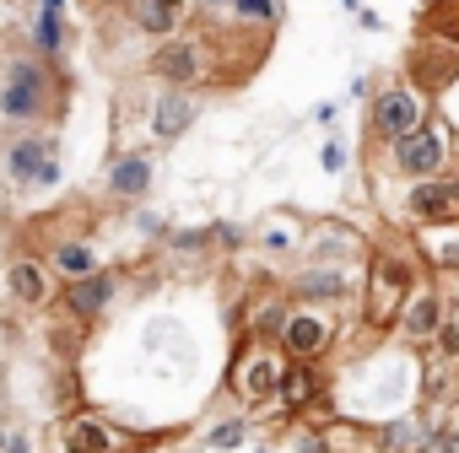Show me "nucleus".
Here are the masks:
<instances>
[{
  "mask_svg": "<svg viewBox=\"0 0 459 453\" xmlns=\"http://www.w3.org/2000/svg\"><path fill=\"white\" fill-rule=\"evenodd\" d=\"M65 103H71L65 65L44 60L33 49H17V55L0 60V124H12V130L60 124Z\"/></svg>",
  "mask_w": 459,
  "mask_h": 453,
  "instance_id": "nucleus-1",
  "label": "nucleus"
},
{
  "mask_svg": "<svg viewBox=\"0 0 459 453\" xmlns=\"http://www.w3.org/2000/svg\"><path fill=\"white\" fill-rule=\"evenodd\" d=\"M221 55H227V44H216V33L211 28H178V33H168V38H157L152 44V60H146V71L157 76V81H168V87H216V81H227V71H221Z\"/></svg>",
  "mask_w": 459,
  "mask_h": 453,
  "instance_id": "nucleus-2",
  "label": "nucleus"
},
{
  "mask_svg": "<svg viewBox=\"0 0 459 453\" xmlns=\"http://www.w3.org/2000/svg\"><path fill=\"white\" fill-rule=\"evenodd\" d=\"M362 265H368V270H362L357 313H362L368 329H389L394 313H400V303H405V292H411L416 276H427V270H421V260H416L411 244H405V249H368Z\"/></svg>",
  "mask_w": 459,
  "mask_h": 453,
  "instance_id": "nucleus-3",
  "label": "nucleus"
},
{
  "mask_svg": "<svg viewBox=\"0 0 459 453\" xmlns=\"http://www.w3.org/2000/svg\"><path fill=\"white\" fill-rule=\"evenodd\" d=\"M287 351H281V340H271V335H238V346H233V367H227V389H233V399L249 410V415H260V410H271L276 405V394H281V378H287Z\"/></svg>",
  "mask_w": 459,
  "mask_h": 453,
  "instance_id": "nucleus-4",
  "label": "nucleus"
},
{
  "mask_svg": "<svg viewBox=\"0 0 459 453\" xmlns=\"http://www.w3.org/2000/svg\"><path fill=\"white\" fill-rule=\"evenodd\" d=\"M427 119H432V92H421L411 76H389L368 92V141L373 146H389Z\"/></svg>",
  "mask_w": 459,
  "mask_h": 453,
  "instance_id": "nucleus-5",
  "label": "nucleus"
},
{
  "mask_svg": "<svg viewBox=\"0 0 459 453\" xmlns=\"http://www.w3.org/2000/svg\"><path fill=\"white\" fill-rule=\"evenodd\" d=\"M378 151H384V167H389L400 184H416V178H437V173L454 167L459 135H454L443 119H427V124H416L411 135H400V141H389V146H378Z\"/></svg>",
  "mask_w": 459,
  "mask_h": 453,
  "instance_id": "nucleus-6",
  "label": "nucleus"
},
{
  "mask_svg": "<svg viewBox=\"0 0 459 453\" xmlns=\"http://www.w3.org/2000/svg\"><path fill=\"white\" fill-rule=\"evenodd\" d=\"M448 313H454V297H448V286L427 270V276H416V286L405 292V303H400V313H394V340L400 346H411V351H427L432 340H437V329L448 324Z\"/></svg>",
  "mask_w": 459,
  "mask_h": 453,
  "instance_id": "nucleus-7",
  "label": "nucleus"
},
{
  "mask_svg": "<svg viewBox=\"0 0 459 453\" xmlns=\"http://www.w3.org/2000/svg\"><path fill=\"white\" fill-rule=\"evenodd\" d=\"M281 351L292 362H325L341 340V308H319V303H292L281 319Z\"/></svg>",
  "mask_w": 459,
  "mask_h": 453,
  "instance_id": "nucleus-8",
  "label": "nucleus"
},
{
  "mask_svg": "<svg viewBox=\"0 0 459 453\" xmlns=\"http://www.w3.org/2000/svg\"><path fill=\"white\" fill-rule=\"evenodd\" d=\"M152 437H130L92 410H65L55 426V453H146Z\"/></svg>",
  "mask_w": 459,
  "mask_h": 453,
  "instance_id": "nucleus-9",
  "label": "nucleus"
},
{
  "mask_svg": "<svg viewBox=\"0 0 459 453\" xmlns=\"http://www.w3.org/2000/svg\"><path fill=\"white\" fill-rule=\"evenodd\" d=\"M362 276L357 265H319V260H303L298 270H287V297L292 303H319V308H346L357 297Z\"/></svg>",
  "mask_w": 459,
  "mask_h": 453,
  "instance_id": "nucleus-10",
  "label": "nucleus"
},
{
  "mask_svg": "<svg viewBox=\"0 0 459 453\" xmlns=\"http://www.w3.org/2000/svg\"><path fill=\"white\" fill-rule=\"evenodd\" d=\"M200 92L195 87H168V81H157V92H152V103H146V135L157 141V146H178L189 130H195V119H200Z\"/></svg>",
  "mask_w": 459,
  "mask_h": 453,
  "instance_id": "nucleus-11",
  "label": "nucleus"
},
{
  "mask_svg": "<svg viewBox=\"0 0 459 453\" xmlns=\"http://www.w3.org/2000/svg\"><path fill=\"white\" fill-rule=\"evenodd\" d=\"M368 233H362V226L357 221H308L303 226V260H319V265H362L368 260Z\"/></svg>",
  "mask_w": 459,
  "mask_h": 453,
  "instance_id": "nucleus-12",
  "label": "nucleus"
},
{
  "mask_svg": "<svg viewBox=\"0 0 459 453\" xmlns=\"http://www.w3.org/2000/svg\"><path fill=\"white\" fill-rule=\"evenodd\" d=\"M152 184H157V151L152 146H125L103 167V194L114 205H141L152 194Z\"/></svg>",
  "mask_w": 459,
  "mask_h": 453,
  "instance_id": "nucleus-13",
  "label": "nucleus"
},
{
  "mask_svg": "<svg viewBox=\"0 0 459 453\" xmlns=\"http://www.w3.org/2000/svg\"><path fill=\"white\" fill-rule=\"evenodd\" d=\"M114 297H119V270H92V276H76V281H60V292H55V303L65 308V319L71 324H98L108 308H114Z\"/></svg>",
  "mask_w": 459,
  "mask_h": 453,
  "instance_id": "nucleus-14",
  "label": "nucleus"
},
{
  "mask_svg": "<svg viewBox=\"0 0 459 453\" xmlns=\"http://www.w3.org/2000/svg\"><path fill=\"white\" fill-rule=\"evenodd\" d=\"M55 292H60V276L49 270L44 254H12V260H6V297H12L22 313L49 308Z\"/></svg>",
  "mask_w": 459,
  "mask_h": 453,
  "instance_id": "nucleus-15",
  "label": "nucleus"
},
{
  "mask_svg": "<svg viewBox=\"0 0 459 453\" xmlns=\"http://www.w3.org/2000/svg\"><path fill=\"white\" fill-rule=\"evenodd\" d=\"M49 151H60V135H55V124L17 130L6 146H0V167H6V184H12V189H28V178L39 173V162H44Z\"/></svg>",
  "mask_w": 459,
  "mask_h": 453,
  "instance_id": "nucleus-16",
  "label": "nucleus"
},
{
  "mask_svg": "<svg viewBox=\"0 0 459 453\" xmlns=\"http://www.w3.org/2000/svg\"><path fill=\"white\" fill-rule=\"evenodd\" d=\"M411 249H416L421 270H432V276H459V216L411 226Z\"/></svg>",
  "mask_w": 459,
  "mask_h": 453,
  "instance_id": "nucleus-17",
  "label": "nucleus"
},
{
  "mask_svg": "<svg viewBox=\"0 0 459 453\" xmlns=\"http://www.w3.org/2000/svg\"><path fill=\"white\" fill-rule=\"evenodd\" d=\"M389 216H400L405 226H421V221L459 216V210H454L448 184H443V173H437V178H416V184H405V189H400V200L389 205Z\"/></svg>",
  "mask_w": 459,
  "mask_h": 453,
  "instance_id": "nucleus-18",
  "label": "nucleus"
},
{
  "mask_svg": "<svg viewBox=\"0 0 459 453\" xmlns=\"http://www.w3.org/2000/svg\"><path fill=\"white\" fill-rule=\"evenodd\" d=\"M454 76H459V44H454V38H427V44L411 49V81H416L421 92L437 98Z\"/></svg>",
  "mask_w": 459,
  "mask_h": 453,
  "instance_id": "nucleus-19",
  "label": "nucleus"
},
{
  "mask_svg": "<svg viewBox=\"0 0 459 453\" xmlns=\"http://www.w3.org/2000/svg\"><path fill=\"white\" fill-rule=\"evenodd\" d=\"M189 22H195V0H130V28L152 44L189 28Z\"/></svg>",
  "mask_w": 459,
  "mask_h": 453,
  "instance_id": "nucleus-20",
  "label": "nucleus"
},
{
  "mask_svg": "<svg viewBox=\"0 0 459 453\" xmlns=\"http://www.w3.org/2000/svg\"><path fill=\"white\" fill-rule=\"evenodd\" d=\"M303 216L298 210H271L255 233H249V244L265 254V260H298V249H303Z\"/></svg>",
  "mask_w": 459,
  "mask_h": 453,
  "instance_id": "nucleus-21",
  "label": "nucleus"
},
{
  "mask_svg": "<svg viewBox=\"0 0 459 453\" xmlns=\"http://www.w3.org/2000/svg\"><path fill=\"white\" fill-rule=\"evenodd\" d=\"M432 421L421 415V410H405V415H394V421H384V426H373L368 437L384 448V453H427L432 448Z\"/></svg>",
  "mask_w": 459,
  "mask_h": 453,
  "instance_id": "nucleus-22",
  "label": "nucleus"
},
{
  "mask_svg": "<svg viewBox=\"0 0 459 453\" xmlns=\"http://www.w3.org/2000/svg\"><path fill=\"white\" fill-rule=\"evenodd\" d=\"M28 49L44 55V60H55V65H65V55H71V17L39 6V12L28 17Z\"/></svg>",
  "mask_w": 459,
  "mask_h": 453,
  "instance_id": "nucleus-23",
  "label": "nucleus"
},
{
  "mask_svg": "<svg viewBox=\"0 0 459 453\" xmlns=\"http://www.w3.org/2000/svg\"><path fill=\"white\" fill-rule=\"evenodd\" d=\"M276 405L287 415H308V405H325V383H319V362H287V378H281V394Z\"/></svg>",
  "mask_w": 459,
  "mask_h": 453,
  "instance_id": "nucleus-24",
  "label": "nucleus"
},
{
  "mask_svg": "<svg viewBox=\"0 0 459 453\" xmlns=\"http://www.w3.org/2000/svg\"><path fill=\"white\" fill-rule=\"evenodd\" d=\"M44 260H49V270H55L60 281H76V276H92V270H103V254H98V244H92V238H71V233H65V238H55Z\"/></svg>",
  "mask_w": 459,
  "mask_h": 453,
  "instance_id": "nucleus-25",
  "label": "nucleus"
},
{
  "mask_svg": "<svg viewBox=\"0 0 459 453\" xmlns=\"http://www.w3.org/2000/svg\"><path fill=\"white\" fill-rule=\"evenodd\" d=\"M281 17H287V0H233L227 6V22L244 33H260V38H271L281 28Z\"/></svg>",
  "mask_w": 459,
  "mask_h": 453,
  "instance_id": "nucleus-26",
  "label": "nucleus"
},
{
  "mask_svg": "<svg viewBox=\"0 0 459 453\" xmlns=\"http://www.w3.org/2000/svg\"><path fill=\"white\" fill-rule=\"evenodd\" d=\"M249 437H255V415L244 410V415H227V421H216V426L200 437V448H211V453H238Z\"/></svg>",
  "mask_w": 459,
  "mask_h": 453,
  "instance_id": "nucleus-27",
  "label": "nucleus"
},
{
  "mask_svg": "<svg viewBox=\"0 0 459 453\" xmlns=\"http://www.w3.org/2000/svg\"><path fill=\"white\" fill-rule=\"evenodd\" d=\"M287 308H292V297L287 292H271V297H260L255 308H249V335H281V319H287Z\"/></svg>",
  "mask_w": 459,
  "mask_h": 453,
  "instance_id": "nucleus-28",
  "label": "nucleus"
},
{
  "mask_svg": "<svg viewBox=\"0 0 459 453\" xmlns=\"http://www.w3.org/2000/svg\"><path fill=\"white\" fill-rule=\"evenodd\" d=\"M162 249L178 260H200V254H211V226H168Z\"/></svg>",
  "mask_w": 459,
  "mask_h": 453,
  "instance_id": "nucleus-29",
  "label": "nucleus"
},
{
  "mask_svg": "<svg viewBox=\"0 0 459 453\" xmlns=\"http://www.w3.org/2000/svg\"><path fill=\"white\" fill-rule=\"evenodd\" d=\"M60 178H65V162H60V151H49L39 162V173L28 178V194H49V189H60Z\"/></svg>",
  "mask_w": 459,
  "mask_h": 453,
  "instance_id": "nucleus-30",
  "label": "nucleus"
},
{
  "mask_svg": "<svg viewBox=\"0 0 459 453\" xmlns=\"http://www.w3.org/2000/svg\"><path fill=\"white\" fill-rule=\"evenodd\" d=\"M319 167H325V173H330V178H341V173H346V167H351V146H346V141H341V135H330V141H325V146H319Z\"/></svg>",
  "mask_w": 459,
  "mask_h": 453,
  "instance_id": "nucleus-31",
  "label": "nucleus"
},
{
  "mask_svg": "<svg viewBox=\"0 0 459 453\" xmlns=\"http://www.w3.org/2000/svg\"><path fill=\"white\" fill-rule=\"evenodd\" d=\"M0 453H33V432L0 415Z\"/></svg>",
  "mask_w": 459,
  "mask_h": 453,
  "instance_id": "nucleus-32",
  "label": "nucleus"
},
{
  "mask_svg": "<svg viewBox=\"0 0 459 453\" xmlns=\"http://www.w3.org/2000/svg\"><path fill=\"white\" fill-rule=\"evenodd\" d=\"M432 103H437V119H443V124L459 135V76H454V81H448V87H443Z\"/></svg>",
  "mask_w": 459,
  "mask_h": 453,
  "instance_id": "nucleus-33",
  "label": "nucleus"
},
{
  "mask_svg": "<svg viewBox=\"0 0 459 453\" xmlns=\"http://www.w3.org/2000/svg\"><path fill=\"white\" fill-rule=\"evenodd\" d=\"M130 210H135L130 221H135V233H141V238H162V233H168V221H162L157 210H146V205H130Z\"/></svg>",
  "mask_w": 459,
  "mask_h": 453,
  "instance_id": "nucleus-34",
  "label": "nucleus"
},
{
  "mask_svg": "<svg viewBox=\"0 0 459 453\" xmlns=\"http://www.w3.org/2000/svg\"><path fill=\"white\" fill-rule=\"evenodd\" d=\"M432 346H437V351H443V356H454V362H459V308H454V313H448V324H443V329H437V340H432Z\"/></svg>",
  "mask_w": 459,
  "mask_h": 453,
  "instance_id": "nucleus-35",
  "label": "nucleus"
},
{
  "mask_svg": "<svg viewBox=\"0 0 459 453\" xmlns=\"http://www.w3.org/2000/svg\"><path fill=\"white\" fill-rule=\"evenodd\" d=\"M233 0H195V22H221Z\"/></svg>",
  "mask_w": 459,
  "mask_h": 453,
  "instance_id": "nucleus-36",
  "label": "nucleus"
},
{
  "mask_svg": "<svg viewBox=\"0 0 459 453\" xmlns=\"http://www.w3.org/2000/svg\"><path fill=\"white\" fill-rule=\"evenodd\" d=\"M427 453H459V426H437Z\"/></svg>",
  "mask_w": 459,
  "mask_h": 453,
  "instance_id": "nucleus-37",
  "label": "nucleus"
},
{
  "mask_svg": "<svg viewBox=\"0 0 459 453\" xmlns=\"http://www.w3.org/2000/svg\"><path fill=\"white\" fill-rule=\"evenodd\" d=\"M443 184H448V200H454V210H459V162L443 173Z\"/></svg>",
  "mask_w": 459,
  "mask_h": 453,
  "instance_id": "nucleus-38",
  "label": "nucleus"
},
{
  "mask_svg": "<svg viewBox=\"0 0 459 453\" xmlns=\"http://www.w3.org/2000/svg\"><path fill=\"white\" fill-rule=\"evenodd\" d=\"M335 114H341L335 103H319V108H314V124H335Z\"/></svg>",
  "mask_w": 459,
  "mask_h": 453,
  "instance_id": "nucleus-39",
  "label": "nucleus"
},
{
  "mask_svg": "<svg viewBox=\"0 0 459 453\" xmlns=\"http://www.w3.org/2000/svg\"><path fill=\"white\" fill-rule=\"evenodd\" d=\"M87 12H108V6H119V0H82Z\"/></svg>",
  "mask_w": 459,
  "mask_h": 453,
  "instance_id": "nucleus-40",
  "label": "nucleus"
},
{
  "mask_svg": "<svg viewBox=\"0 0 459 453\" xmlns=\"http://www.w3.org/2000/svg\"><path fill=\"white\" fill-rule=\"evenodd\" d=\"M39 6H44V12H65V0H39Z\"/></svg>",
  "mask_w": 459,
  "mask_h": 453,
  "instance_id": "nucleus-41",
  "label": "nucleus"
},
{
  "mask_svg": "<svg viewBox=\"0 0 459 453\" xmlns=\"http://www.w3.org/2000/svg\"><path fill=\"white\" fill-rule=\"evenodd\" d=\"M454 44H459V0H454Z\"/></svg>",
  "mask_w": 459,
  "mask_h": 453,
  "instance_id": "nucleus-42",
  "label": "nucleus"
},
{
  "mask_svg": "<svg viewBox=\"0 0 459 453\" xmlns=\"http://www.w3.org/2000/svg\"><path fill=\"white\" fill-rule=\"evenodd\" d=\"M357 453H384V448H378V442H373V437H368V448H357Z\"/></svg>",
  "mask_w": 459,
  "mask_h": 453,
  "instance_id": "nucleus-43",
  "label": "nucleus"
},
{
  "mask_svg": "<svg viewBox=\"0 0 459 453\" xmlns=\"http://www.w3.org/2000/svg\"><path fill=\"white\" fill-rule=\"evenodd\" d=\"M341 6H346V12H362V0H341Z\"/></svg>",
  "mask_w": 459,
  "mask_h": 453,
  "instance_id": "nucleus-44",
  "label": "nucleus"
},
{
  "mask_svg": "<svg viewBox=\"0 0 459 453\" xmlns=\"http://www.w3.org/2000/svg\"><path fill=\"white\" fill-rule=\"evenodd\" d=\"M249 453H276V448H271V442H260V448H249Z\"/></svg>",
  "mask_w": 459,
  "mask_h": 453,
  "instance_id": "nucleus-45",
  "label": "nucleus"
},
{
  "mask_svg": "<svg viewBox=\"0 0 459 453\" xmlns=\"http://www.w3.org/2000/svg\"><path fill=\"white\" fill-rule=\"evenodd\" d=\"M0 340H6V324H0Z\"/></svg>",
  "mask_w": 459,
  "mask_h": 453,
  "instance_id": "nucleus-46",
  "label": "nucleus"
},
{
  "mask_svg": "<svg viewBox=\"0 0 459 453\" xmlns=\"http://www.w3.org/2000/svg\"><path fill=\"white\" fill-rule=\"evenodd\" d=\"M437 6H454V0H437Z\"/></svg>",
  "mask_w": 459,
  "mask_h": 453,
  "instance_id": "nucleus-47",
  "label": "nucleus"
}]
</instances>
